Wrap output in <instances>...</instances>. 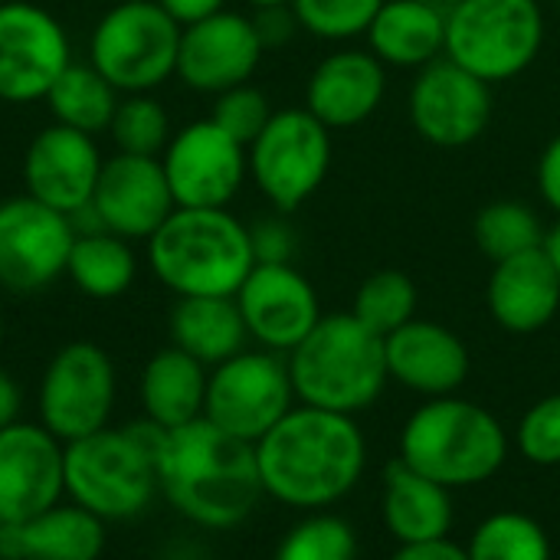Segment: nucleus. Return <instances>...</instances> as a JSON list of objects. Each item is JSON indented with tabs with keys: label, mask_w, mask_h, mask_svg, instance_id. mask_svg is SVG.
<instances>
[{
	"label": "nucleus",
	"mask_w": 560,
	"mask_h": 560,
	"mask_svg": "<svg viewBox=\"0 0 560 560\" xmlns=\"http://www.w3.org/2000/svg\"><path fill=\"white\" fill-rule=\"evenodd\" d=\"M262 492L295 512H328L364 479L368 440L358 417L295 404L259 443Z\"/></svg>",
	"instance_id": "1"
},
{
	"label": "nucleus",
	"mask_w": 560,
	"mask_h": 560,
	"mask_svg": "<svg viewBox=\"0 0 560 560\" xmlns=\"http://www.w3.org/2000/svg\"><path fill=\"white\" fill-rule=\"evenodd\" d=\"M158 482L180 518L210 532L243 525L266 499L256 446L223 433L203 417L161 433Z\"/></svg>",
	"instance_id": "2"
},
{
	"label": "nucleus",
	"mask_w": 560,
	"mask_h": 560,
	"mask_svg": "<svg viewBox=\"0 0 560 560\" xmlns=\"http://www.w3.org/2000/svg\"><path fill=\"white\" fill-rule=\"evenodd\" d=\"M509 430L502 420L469 397L423 400L400 427L397 459L459 492L482 486L509 463Z\"/></svg>",
	"instance_id": "3"
},
{
	"label": "nucleus",
	"mask_w": 560,
	"mask_h": 560,
	"mask_svg": "<svg viewBox=\"0 0 560 560\" xmlns=\"http://www.w3.org/2000/svg\"><path fill=\"white\" fill-rule=\"evenodd\" d=\"M295 400L305 407L361 417L387 390L384 338L351 312L322 315L318 325L285 354Z\"/></svg>",
	"instance_id": "4"
},
{
	"label": "nucleus",
	"mask_w": 560,
	"mask_h": 560,
	"mask_svg": "<svg viewBox=\"0 0 560 560\" xmlns=\"http://www.w3.org/2000/svg\"><path fill=\"white\" fill-rule=\"evenodd\" d=\"M154 423L138 420L131 427H105L85 440L66 443V495L95 518L128 522L151 509L161 495Z\"/></svg>",
	"instance_id": "5"
},
{
	"label": "nucleus",
	"mask_w": 560,
	"mask_h": 560,
	"mask_svg": "<svg viewBox=\"0 0 560 560\" xmlns=\"http://www.w3.org/2000/svg\"><path fill=\"white\" fill-rule=\"evenodd\" d=\"M148 259L177 299L236 295L256 266L249 226L226 207H177L148 240Z\"/></svg>",
	"instance_id": "6"
},
{
	"label": "nucleus",
	"mask_w": 560,
	"mask_h": 560,
	"mask_svg": "<svg viewBox=\"0 0 560 560\" xmlns=\"http://www.w3.org/2000/svg\"><path fill=\"white\" fill-rule=\"evenodd\" d=\"M548 36L541 0H456L446 13V59L492 89L535 66Z\"/></svg>",
	"instance_id": "7"
},
{
	"label": "nucleus",
	"mask_w": 560,
	"mask_h": 560,
	"mask_svg": "<svg viewBox=\"0 0 560 560\" xmlns=\"http://www.w3.org/2000/svg\"><path fill=\"white\" fill-rule=\"evenodd\" d=\"M180 30L158 0H118L92 30L89 62L125 95L151 92L177 75Z\"/></svg>",
	"instance_id": "8"
},
{
	"label": "nucleus",
	"mask_w": 560,
	"mask_h": 560,
	"mask_svg": "<svg viewBox=\"0 0 560 560\" xmlns=\"http://www.w3.org/2000/svg\"><path fill=\"white\" fill-rule=\"evenodd\" d=\"M331 158V131L305 105L272 112L269 125L246 148L249 177L279 213L299 210L322 190Z\"/></svg>",
	"instance_id": "9"
},
{
	"label": "nucleus",
	"mask_w": 560,
	"mask_h": 560,
	"mask_svg": "<svg viewBox=\"0 0 560 560\" xmlns=\"http://www.w3.org/2000/svg\"><path fill=\"white\" fill-rule=\"evenodd\" d=\"M295 404L299 400L285 354L246 348L230 361L210 368L203 420L256 446Z\"/></svg>",
	"instance_id": "10"
},
{
	"label": "nucleus",
	"mask_w": 560,
	"mask_h": 560,
	"mask_svg": "<svg viewBox=\"0 0 560 560\" xmlns=\"http://www.w3.org/2000/svg\"><path fill=\"white\" fill-rule=\"evenodd\" d=\"M115 397L118 374L108 351L92 341H69L39 377L36 413L56 440L75 443L108 427Z\"/></svg>",
	"instance_id": "11"
},
{
	"label": "nucleus",
	"mask_w": 560,
	"mask_h": 560,
	"mask_svg": "<svg viewBox=\"0 0 560 560\" xmlns=\"http://www.w3.org/2000/svg\"><path fill=\"white\" fill-rule=\"evenodd\" d=\"M492 85L453 59H436L413 75L407 115L433 148H469L492 125Z\"/></svg>",
	"instance_id": "12"
},
{
	"label": "nucleus",
	"mask_w": 560,
	"mask_h": 560,
	"mask_svg": "<svg viewBox=\"0 0 560 560\" xmlns=\"http://www.w3.org/2000/svg\"><path fill=\"white\" fill-rule=\"evenodd\" d=\"M69 213H59L36 197H10L0 203V285L16 295L39 292L66 276L75 243Z\"/></svg>",
	"instance_id": "13"
},
{
	"label": "nucleus",
	"mask_w": 560,
	"mask_h": 560,
	"mask_svg": "<svg viewBox=\"0 0 560 560\" xmlns=\"http://www.w3.org/2000/svg\"><path fill=\"white\" fill-rule=\"evenodd\" d=\"M161 164H164L174 203L194 207V210L226 207L240 194L249 174L246 148L210 118H200L180 128L164 148Z\"/></svg>",
	"instance_id": "14"
},
{
	"label": "nucleus",
	"mask_w": 560,
	"mask_h": 560,
	"mask_svg": "<svg viewBox=\"0 0 560 560\" xmlns=\"http://www.w3.org/2000/svg\"><path fill=\"white\" fill-rule=\"evenodd\" d=\"M66 495V443L43 423L0 430V525H23Z\"/></svg>",
	"instance_id": "15"
},
{
	"label": "nucleus",
	"mask_w": 560,
	"mask_h": 560,
	"mask_svg": "<svg viewBox=\"0 0 560 560\" xmlns=\"http://www.w3.org/2000/svg\"><path fill=\"white\" fill-rule=\"evenodd\" d=\"M233 299L249 338L276 354H289L325 315L315 285L292 262H256Z\"/></svg>",
	"instance_id": "16"
},
{
	"label": "nucleus",
	"mask_w": 560,
	"mask_h": 560,
	"mask_svg": "<svg viewBox=\"0 0 560 560\" xmlns=\"http://www.w3.org/2000/svg\"><path fill=\"white\" fill-rule=\"evenodd\" d=\"M69 39L52 13L33 3H0V98H46L59 72L69 66Z\"/></svg>",
	"instance_id": "17"
},
{
	"label": "nucleus",
	"mask_w": 560,
	"mask_h": 560,
	"mask_svg": "<svg viewBox=\"0 0 560 560\" xmlns=\"http://www.w3.org/2000/svg\"><path fill=\"white\" fill-rule=\"evenodd\" d=\"M98 230L131 240H151L161 223L177 210L161 158H141L118 151L102 164L92 203Z\"/></svg>",
	"instance_id": "18"
},
{
	"label": "nucleus",
	"mask_w": 560,
	"mask_h": 560,
	"mask_svg": "<svg viewBox=\"0 0 560 560\" xmlns=\"http://www.w3.org/2000/svg\"><path fill=\"white\" fill-rule=\"evenodd\" d=\"M266 46L256 33L253 16L220 10L200 23L180 30L177 75L194 92L220 95L253 79Z\"/></svg>",
	"instance_id": "19"
},
{
	"label": "nucleus",
	"mask_w": 560,
	"mask_h": 560,
	"mask_svg": "<svg viewBox=\"0 0 560 560\" xmlns=\"http://www.w3.org/2000/svg\"><path fill=\"white\" fill-rule=\"evenodd\" d=\"M387 377L404 390L433 400L453 397L472 374V354L466 341L443 322L413 318L384 338Z\"/></svg>",
	"instance_id": "20"
},
{
	"label": "nucleus",
	"mask_w": 560,
	"mask_h": 560,
	"mask_svg": "<svg viewBox=\"0 0 560 560\" xmlns=\"http://www.w3.org/2000/svg\"><path fill=\"white\" fill-rule=\"evenodd\" d=\"M102 164L105 161L92 135L66 125H49L26 148L23 158L26 194L59 213L75 217L92 203Z\"/></svg>",
	"instance_id": "21"
},
{
	"label": "nucleus",
	"mask_w": 560,
	"mask_h": 560,
	"mask_svg": "<svg viewBox=\"0 0 560 560\" xmlns=\"http://www.w3.org/2000/svg\"><path fill=\"white\" fill-rule=\"evenodd\" d=\"M387 95V66L371 49L341 46L315 62L305 82V108L328 128L364 125Z\"/></svg>",
	"instance_id": "22"
},
{
	"label": "nucleus",
	"mask_w": 560,
	"mask_h": 560,
	"mask_svg": "<svg viewBox=\"0 0 560 560\" xmlns=\"http://www.w3.org/2000/svg\"><path fill=\"white\" fill-rule=\"evenodd\" d=\"M486 308L492 322L509 335L525 338L545 331L560 315V279L545 249L492 262L486 282Z\"/></svg>",
	"instance_id": "23"
},
{
	"label": "nucleus",
	"mask_w": 560,
	"mask_h": 560,
	"mask_svg": "<svg viewBox=\"0 0 560 560\" xmlns=\"http://www.w3.org/2000/svg\"><path fill=\"white\" fill-rule=\"evenodd\" d=\"M381 518L397 545L453 538V489L410 469L404 459H390L381 476Z\"/></svg>",
	"instance_id": "24"
},
{
	"label": "nucleus",
	"mask_w": 560,
	"mask_h": 560,
	"mask_svg": "<svg viewBox=\"0 0 560 560\" xmlns=\"http://www.w3.org/2000/svg\"><path fill=\"white\" fill-rule=\"evenodd\" d=\"M102 555L105 522L75 502H59L23 525L3 528L0 535L3 560H98Z\"/></svg>",
	"instance_id": "25"
},
{
	"label": "nucleus",
	"mask_w": 560,
	"mask_h": 560,
	"mask_svg": "<svg viewBox=\"0 0 560 560\" xmlns=\"http://www.w3.org/2000/svg\"><path fill=\"white\" fill-rule=\"evenodd\" d=\"M364 39L384 66L420 72L446 56V13L430 0H384Z\"/></svg>",
	"instance_id": "26"
},
{
	"label": "nucleus",
	"mask_w": 560,
	"mask_h": 560,
	"mask_svg": "<svg viewBox=\"0 0 560 560\" xmlns=\"http://www.w3.org/2000/svg\"><path fill=\"white\" fill-rule=\"evenodd\" d=\"M207 377L210 368L174 345L151 354L138 381L144 420L158 430H180L200 420L207 404Z\"/></svg>",
	"instance_id": "27"
},
{
	"label": "nucleus",
	"mask_w": 560,
	"mask_h": 560,
	"mask_svg": "<svg viewBox=\"0 0 560 560\" xmlns=\"http://www.w3.org/2000/svg\"><path fill=\"white\" fill-rule=\"evenodd\" d=\"M171 345L197 358L203 368H217L246 351L249 331L233 295H187L171 308Z\"/></svg>",
	"instance_id": "28"
},
{
	"label": "nucleus",
	"mask_w": 560,
	"mask_h": 560,
	"mask_svg": "<svg viewBox=\"0 0 560 560\" xmlns=\"http://www.w3.org/2000/svg\"><path fill=\"white\" fill-rule=\"evenodd\" d=\"M138 272V259L125 236H115L108 230H89L79 233L69 253L66 276L75 282V289L89 299H118L131 289Z\"/></svg>",
	"instance_id": "29"
},
{
	"label": "nucleus",
	"mask_w": 560,
	"mask_h": 560,
	"mask_svg": "<svg viewBox=\"0 0 560 560\" xmlns=\"http://www.w3.org/2000/svg\"><path fill=\"white\" fill-rule=\"evenodd\" d=\"M49 112L56 115V125L98 135L112 125L118 108V89L92 66V62H69L52 89L46 92Z\"/></svg>",
	"instance_id": "30"
},
{
	"label": "nucleus",
	"mask_w": 560,
	"mask_h": 560,
	"mask_svg": "<svg viewBox=\"0 0 560 560\" xmlns=\"http://www.w3.org/2000/svg\"><path fill=\"white\" fill-rule=\"evenodd\" d=\"M548 226L525 200H492L472 220V240L489 262H502L532 249H541Z\"/></svg>",
	"instance_id": "31"
},
{
	"label": "nucleus",
	"mask_w": 560,
	"mask_h": 560,
	"mask_svg": "<svg viewBox=\"0 0 560 560\" xmlns=\"http://www.w3.org/2000/svg\"><path fill=\"white\" fill-rule=\"evenodd\" d=\"M466 555L469 560H555V548L538 518L518 509H499L472 528Z\"/></svg>",
	"instance_id": "32"
},
{
	"label": "nucleus",
	"mask_w": 560,
	"mask_h": 560,
	"mask_svg": "<svg viewBox=\"0 0 560 560\" xmlns=\"http://www.w3.org/2000/svg\"><path fill=\"white\" fill-rule=\"evenodd\" d=\"M417 305H420L417 282L404 269H377L358 285L354 302H351L348 312L364 328L387 338V335H394L397 328H404L407 322L417 318Z\"/></svg>",
	"instance_id": "33"
},
{
	"label": "nucleus",
	"mask_w": 560,
	"mask_h": 560,
	"mask_svg": "<svg viewBox=\"0 0 560 560\" xmlns=\"http://www.w3.org/2000/svg\"><path fill=\"white\" fill-rule=\"evenodd\" d=\"M272 560H358V532L335 512H305L282 535Z\"/></svg>",
	"instance_id": "34"
},
{
	"label": "nucleus",
	"mask_w": 560,
	"mask_h": 560,
	"mask_svg": "<svg viewBox=\"0 0 560 560\" xmlns=\"http://www.w3.org/2000/svg\"><path fill=\"white\" fill-rule=\"evenodd\" d=\"M118 151L125 154H141V158H158L171 144V118L167 108L151 98L148 92L125 95L115 108V118L108 125Z\"/></svg>",
	"instance_id": "35"
},
{
	"label": "nucleus",
	"mask_w": 560,
	"mask_h": 560,
	"mask_svg": "<svg viewBox=\"0 0 560 560\" xmlns=\"http://www.w3.org/2000/svg\"><path fill=\"white\" fill-rule=\"evenodd\" d=\"M384 0H292L299 26L325 43H351L368 36Z\"/></svg>",
	"instance_id": "36"
},
{
	"label": "nucleus",
	"mask_w": 560,
	"mask_h": 560,
	"mask_svg": "<svg viewBox=\"0 0 560 560\" xmlns=\"http://www.w3.org/2000/svg\"><path fill=\"white\" fill-rule=\"evenodd\" d=\"M515 453L535 469L560 466V390L535 400L515 427Z\"/></svg>",
	"instance_id": "37"
},
{
	"label": "nucleus",
	"mask_w": 560,
	"mask_h": 560,
	"mask_svg": "<svg viewBox=\"0 0 560 560\" xmlns=\"http://www.w3.org/2000/svg\"><path fill=\"white\" fill-rule=\"evenodd\" d=\"M269 118H272V105H269L266 92L249 82L220 92L213 102V112H210V121L220 125L243 148H249L259 138V131L269 125Z\"/></svg>",
	"instance_id": "38"
},
{
	"label": "nucleus",
	"mask_w": 560,
	"mask_h": 560,
	"mask_svg": "<svg viewBox=\"0 0 560 560\" xmlns=\"http://www.w3.org/2000/svg\"><path fill=\"white\" fill-rule=\"evenodd\" d=\"M256 262H292L295 253V233L282 220H262L249 230Z\"/></svg>",
	"instance_id": "39"
},
{
	"label": "nucleus",
	"mask_w": 560,
	"mask_h": 560,
	"mask_svg": "<svg viewBox=\"0 0 560 560\" xmlns=\"http://www.w3.org/2000/svg\"><path fill=\"white\" fill-rule=\"evenodd\" d=\"M253 23H256V33L262 39L266 49H276V46H285L302 26L295 20V10L292 3H282V7H259L253 13Z\"/></svg>",
	"instance_id": "40"
},
{
	"label": "nucleus",
	"mask_w": 560,
	"mask_h": 560,
	"mask_svg": "<svg viewBox=\"0 0 560 560\" xmlns=\"http://www.w3.org/2000/svg\"><path fill=\"white\" fill-rule=\"evenodd\" d=\"M535 180H538L541 203L560 217V131L541 148L535 164Z\"/></svg>",
	"instance_id": "41"
},
{
	"label": "nucleus",
	"mask_w": 560,
	"mask_h": 560,
	"mask_svg": "<svg viewBox=\"0 0 560 560\" xmlns=\"http://www.w3.org/2000/svg\"><path fill=\"white\" fill-rule=\"evenodd\" d=\"M387 560H469V555H466V545L453 538H436V541L397 545V551Z\"/></svg>",
	"instance_id": "42"
},
{
	"label": "nucleus",
	"mask_w": 560,
	"mask_h": 560,
	"mask_svg": "<svg viewBox=\"0 0 560 560\" xmlns=\"http://www.w3.org/2000/svg\"><path fill=\"white\" fill-rule=\"evenodd\" d=\"M167 16L180 26H190V23H200L220 10H226V0H158Z\"/></svg>",
	"instance_id": "43"
},
{
	"label": "nucleus",
	"mask_w": 560,
	"mask_h": 560,
	"mask_svg": "<svg viewBox=\"0 0 560 560\" xmlns=\"http://www.w3.org/2000/svg\"><path fill=\"white\" fill-rule=\"evenodd\" d=\"M20 407H23L20 387H16V381L0 368V430L20 420Z\"/></svg>",
	"instance_id": "44"
},
{
	"label": "nucleus",
	"mask_w": 560,
	"mask_h": 560,
	"mask_svg": "<svg viewBox=\"0 0 560 560\" xmlns=\"http://www.w3.org/2000/svg\"><path fill=\"white\" fill-rule=\"evenodd\" d=\"M541 249H545V256L551 259V266H555V272H558L560 279V217L555 226H548V233H545V243H541Z\"/></svg>",
	"instance_id": "45"
},
{
	"label": "nucleus",
	"mask_w": 560,
	"mask_h": 560,
	"mask_svg": "<svg viewBox=\"0 0 560 560\" xmlns=\"http://www.w3.org/2000/svg\"><path fill=\"white\" fill-rule=\"evenodd\" d=\"M253 10H259V7H282V3H292V0H246Z\"/></svg>",
	"instance_id": "46"
},
{
	"label": "nucleus",
	"mask_w": 560,
	"mask_h": 560,
	"mask_svg": "<svg viewBox=\"0 0 560 560\" xmlns=\"http://www.w3.org/2000/svg\"><path fill=\"white\" fill-rule=\"evenodd\" d=\"M0 338H3V318H0Z\"/></svg>",
	"instance_id": "47"
},
{
	"label": "nucleus",
	"mask_w": 560,
	"mask_h": 560,
	"mask_svg": "<svg viewBox=\"0 0 560 560\" xmlns=\"http://www.w3.org/2000/svg\"><path fill=\"white\" fill-rule=\"evenodd\" d=\"M0 535H3V525H0Z\"/></svg>",
	"instance_id": "48"
},
{
	"label": "nucleus",
	"mask_w": 560,
	"mask_h": 560,
	"mask_svg": "<svg viewBox=\"0 0 560 560\" xmlns=\"http://www.w3.org/2000/svg\"><path fill=\"white\" fill-rule=\"evenodd\" d=\"M0 3H7V0H0Z\"/></svg>",
	"instance_id": "49"
},
{
	"label": "nucleus",
	"mask_w": 560,
	"mask_h": 560,
	"mask_svg": "<svg viewBox=\"0 0 560 560\" xmlns=\"http://www.w3.org/2000/svg\"><path fill=\"white\" fill-rule=\"evenodd\" d=\"M558 7H560V0H558Z\"/></svg>",
	"instance_id": "50"
}]
</instances>
